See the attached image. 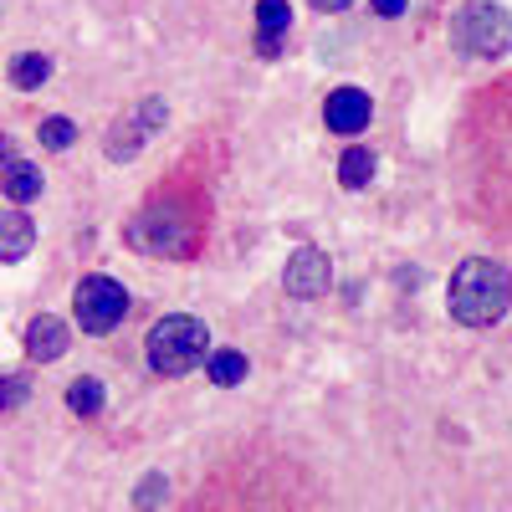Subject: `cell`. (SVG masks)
Here are the masks:
<instances>
[{"instance_id":"1","label":"cell","mask_w":512,"mask_h":512,"mask_svg":"<svg viewBox=\"0 0 512 512\" xmlns=\"http://www.w3.org/2000/svg\"><path fill=\"white\" fill-rule=\"evenodd\" d=\"M512 308V277L502 262H487V256H472L461 262L451 277V318L466 328H492L502 323Z\"/></svg>"},{"instance_id":"2","label":"cell","mask_w":512,"mask_h":512,"mask_svg":"<svg viewBox=\"0 0 512 512\" xmlns=\"http://www.w3.org/2000/svg\"><path fill=\"white\" fill-rule=\"evenodd\" d=\"M205 349H210V333L190 313H169V318H159L149 328V364H154V374H185V369H195L205 359Z\"/></svg>"},{"instance_id":"3","label":"cell","mask_w":512,"mask_h":512,"mask_svg":"<svg viewBox=\"0 0 512 512\" xmlns=\"http://www.w3.org/2000/svg\"><path fill=\"white\" fill-rule=\"evenodd\" d=\"M72 308H77L82 333H108V328H118L123 313H128V292H123V282H113V277H82L77 292H72Z\"/></svg>"},{"instance_id":"4","label":"cell","mask_w":512,"mask_h":512,"mask_svg":"<svg viewBox=\"0 0 512 512\" xmlns=\"http://www.w3.org/2000/svg\"><path fill=\"white\" fill-rule=\"evenodd\" d=\"M456 36H461L466 52L497 57V52L512 47V16H507L502 6H466L461 21H456Z\"/></svg>"},{"instance_id":"5","label":"cell","mask_w":512,"mask_h":512,"mask_svg":"<svg viewBox=\"0 0 512 512\" xmlns=\"http://www.w3.org/2000/svg\"><path fill=\"white\" fill-rule=\"evenodd\" d=\"M282 282H287L292 297H323L328 282H333V267H328V256H323V251L303 246V251H292V256H287Z\"/></svg>"},{"instance_id":"6","label":"cell","mask_w":512,"mask_h":512,"mask_svg":"<svg viewBox=\"0 0 512 512\" xmlns=\"http://www.w3.org/2000/svg\"><path fill=\"white\" fill-rule=\"evenodd\" d=\"M369 93L364 88H333L328 103H323V118L333 134H359V128H369Z\"/></svg>"},{"instance_id":"7","label":"cell","mask_w":512,"mask_h":512,"mask_svg":"<svg viewBox=\"0 0 512 512\" xmlns=\"http://www.w3.org/2000/svg\"><path fill=\"white\" fill-rule=\"evenodd\" d=\"M67 323L62 318H52V313H41V318H31L26 323V354L31 359H41V364H52V359H62L67 354Z\"/></svg>"},{"instance_id":"8","label":"cell","mask_w":512,"mask_h":512,"mask_svg":"<svg viewBox=\"0 0 512 512\" xmlns=\"http://www.w3.org/2000/svg\"><path fill=\"white\" fill-rule=\"evenodd\" d=\"M31 246H36V226H31V216H21V210H6L0 216V262H26L31 256Z\"/></svg>"},{"instance_id":"9","label":"cell","mask_w":512,"mask_h":512,"mask_svg":"<svg viewBox=\"0 0 512 512\" xmlns=\"http://www.w3.org/2000/svg\"><path fill=\"white\" fill-rule=\"evenodd\" d=\"M0 180H6V195H11L16 205H26V200L41 195V169L26 164V159H11L6 169H0Z\"/></svg>"},{"instance_id":"10","label":"cell","mask_w":512,"mask_h":512,"mask_svg":"<svg viewBox=\"0 0 512 512\" xmlns=\"http://www.w3.org/2000/svg\"><path fill=\"white\" fill-rule=\"evenodd\" d=\"M338 180H344V190H364L374 180V154L369 149H349L344 159H338Z\"/></svg>"},{"instance_id":"11","label":"cell","mask_w":512,"mask_h":512,"mask_svg":"<svg viewBox=\"0 0 512 512\" xmlns=\"http://www.w3.org/2000/svg\"><path fill=\"white\" fill-rule=\"evenodd\" d=\"M47 77H52V62L41 57V52H26V57L11 62V82H16V88H26V93H36Z\"/></svg>"},{"instance_id":"12","label":"cell","mask_w":512,"mask_h":512,"mask_svg":"<svg viewBox=\"0 0 512 512\" xmlns=\"http://www.w3.org/2000/svg\"><path fill=\"white\" fill-rule=\"evenodd\" d=\"M210 379L221 384V390H231V384H241L246 379V354H236V349H221V354H210V369H205Z\"/></svg>"},{"instance_id":"13","label":"cell","mask_w":512,"mask_h":512,"mask_svg":"<svg viewBox=\"0 0 512 512\" xmlns=\"http://www.w3.org/2000/svg\"><path fill=\"white\" fill-rule=\"evenodd\" d=\"M67 405H72L77 415H98V410H103V384L88 379V374L72 379V384H67Z\"/></svg>"},{"instance_id":"14","label":"cell","mask_w":512,"mask_h":512,"mask_svg":"<svg viewBox=\"0 0 512 512\" xmlns=\"http://www.w3.org/2000/svg\"><path fill=\"white\" fill-rule=\"evenodd\" d=\"M72 139H77V128H72V118H41V144L47 149H72Z\"/></svg>"},{"instance_id":"15","label":"cell","mask_w":512,"mask_h":512,"mask_svg":"<svg viewBox=\"0 0 512 512\" xmlns=\"http://www.w3.org/2000/svg\"><path fill=\"white\" fill-rule=\"evenodd\" d=\"M292 11H287V0H256V26L262 31H287Z\"/></svg>"},{"instance_id":"16","label":"cell","mask_w":512,"mask_h":512,"mask_svg":"<svg viewBox=\"0 0 512 512\" xmlns=\"http://www.w3.org/2000/svg\"><path fill=\"white\" fill-rule=\"evenodd\" d=\"M21 400H26V379H21V374H6V379H0V405L11 410V405H21Z\"/></svg>"},{"instance_id":"17","label":"cell","mask_w":512,"mask_h":512,"mask_svg":"<svg viewBox=\"0 0 512 512\" xmlns=\"http://www.w3.org/2000/svg\"><path fill=\"white\" fill-rule=\"evenodd\" d=\"M159 497H164V477H144V487H139V507L149 512V507H159Z\"/></svg>"},{"instance_id":"18","label":"cell","mask_w":512,"mask_h":512,"mask_svg":"<svg viewBox=\"0 0 512 512\" xmlns=\"http://www.w3.org/2000/svg\"><path fill=\"white\" fill-rule=\"evenodd\" d=\"M282 36H287V31H262V36H256V52L277 57V52H282Z\"/></svg>"},{"instance_id":"19","label":"cell","mask_w":512,"mask_h":512,"mask_svg":"<svg viewBox=\"0 0 512 512\" xmlns=\"http://www.w3.org/2000/svg\"><path fill=\"white\" fill-rule=\"evenodd\" d=\"M405 6H410V0H369V11H374V16H384V21H395Z\"/></svg>"},{"instance_id":"20","label":"cell","mask_w":512,"mask_h":512,"mask_svg":"<svg viewBox=\"0 0 512 512\" xmlns=\"http://www.w3.org/2000/svg\"><path fill=\"white\" fill-rule=\"evenodd\" d=\"M313 6H318V11H349L354 0H313Z\"/></svg>"},{"instance_id":"21","label":"cell","mask_w":512,"mask_h":512,"mask_svg":"<svg viewBox=\"0 0 512 512\" xmlns=\"http://www.w3.org/2000/svg\"><path fill=\"white\" fill-rule=\"evenodd\" d=\"M6 164H11V144H6V139H0V169H6Z\"/></svg>"}]
</instances>
